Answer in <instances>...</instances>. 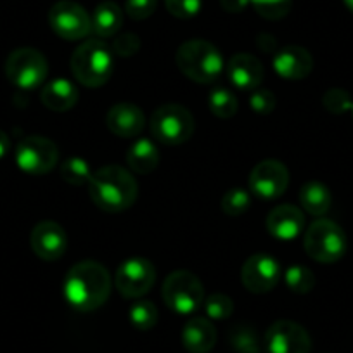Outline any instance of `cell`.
Here are the masks:
<instances>
[{
	"instance_id": "1",
	"label": "cell",
	"mask_w": 353,
	"mask_h": 353,
	"mask_svg": "<svg viewBox=\"0 0 353 353\" xmlns=\"http://www.w3.org/2000/svg\"><path fill=\"white\" fill-rule=\"evenodd\" d=\"M64 300L77 312H92L103 307L111 294V276L104 265L83 260L73 265L64 277Z\"/></svg>"
},
{
	"instance_id": "2",
	"label": "cell",
	"mask_w": 353,
	"mask_h": 353,
	"mask_svg": "<svg viewBox=\"0 0 353 353\" xmlns=\"http://www.w3.org/2000/svg\"><path fill=\"white\" fill-rule=\"evenodd\" d=\"M87 185L90 199L103 212H125L137 201V181L120 165H106L96 170Z\"/></svg>"
},
{
	"instance_id": "3",
	"label": "cell",
	"mask_w": 353,
	"mask_h": 353,
	"mask_svg": "<svg viewBox=\"0 0 353 353\" xmlns=\"http://www.w3.org/2000/svg\"><path fill=\"white\" fill-rule=\"evenodd\" d=\"M113 50L101 39L85 40L71 56V73L74 80L88 88H97L108 83L113 74Z\"/></svg>"
},
{
	"instance_id": "4",
	"label": "cell",
	"mask_w": 353,
	"mask_h": 353,
	"mask_svg": "<svg viewBox=\"0 0 353 353\" xmlns=\"http://www.w3.org/2000/svg\"><path fill=\"white\" fill-rule=\"evenodd\" d=\"M176 68L196 83H213L223 71L220 50L206 40L194 39L182 43L175 54Z\"/></svg>"
},
{
	"instance_id": "5",
	"label": "cell",
	"mask_w": 353,
	"mask_h": 353,
	"mask_svg": "<svg viewBox=\"0 0 353 353\" xmlns=\"http://www.w3.org/2000/svg\"><path fill=\"white\" fill-rule=\"evenodd\" d=\"M161 296L172 312L179 315H192L205 303V288L189 270H173L163 283Z\"/></svg>"
},
{
	"instance_id": "6",
	"label": "cell",
	"mask_w": 353,
	"mask_h": 353,
	"mask_svg": "<svg viewBox=\"0 0 353 353\" xmlns=\"http://www.w3.org/2000/svg\"><path fill=\"white\" fill-rule=\"evenodd\" d=\"M303 246L308 256L319 263H336L346 253V236L341 227L327 219H319L307 229Z\"/></svg>"
},
{
	"instance_id": "7",
	"label": "cell",
	"mask_w": 353,
	"mask_h": 353,
	"mask_svg": "<svg viewBox=\"0 0 353 353\" xmlns=\"http://www.w3.org/2000/svg\"><path fill=\"white\" fill-rule=\"evenodd\" d=\"M149 127L159 144L181 145L194 134V117L182 104H163L152 113Z\"/></svg>"
},
{
	"instance_id": "8",
	"label": "cell",
	"mask_w": 353,
	"mask_h": 353,
	"mask_svg": "<svg viewBox=\"0 0 353 353\" xmlns=\"http://www.w3.org/2000/svg\"><path fill=\"white\" fill-rule=\"evenodd\" d=\"M49 64L40 50L21 47L12 50L6 59V77L21 90H35L46 81Z\"/></svg>"
},
{
	"instance_id": "9",
	"label": "cell",
	"mask_w": 353,
	"mask_h": 353,
	"mask_svg": "<svg viewBox=\"0 0 353 353\" xmlns=\"http://www.w3.org/2000/svg\"><path fill=\"white\" fill-rule=\"evenodd\" d=\"M59 161V149L50 139L28 135L16 148V163L28 175H46Z\"/></svg>"
},
{
	"instance_id": "10",
	"label": "cell",
	"mask_w": 353,
	"mask_h": 353,
	"mask_svg": "<svg viewBox=\"0 0 353 353\" xmlns=\"http://www.w3.org/2000/svg\"><path fill=\"white\" fill-rule=\"evenodd\" d=\"M49 25L64 40H81L92 33V19L83 6L73 0H59L50 8Z\"/></svg>"
},
{
	"instance_id": "11",
	"label": "cell",
	"mask_w": 353,
	"mask_h": 353,
	"mask_svg": "<svg viewBox=\"0 0 353 353\" xmlns=\"http://www.w3.org/2000/svg\"><path fill=\"white\" fill-rule=\"evenodd\" d=\"M156 283L154 265L142 256L127 258L121 261L114 276V286L125 298H142Z\"/></svg>"
},
{
	"instance_id": "12",
	"label": "cell",
	"mask_w": 353,
	"mask_h": 353,
	"mask_svg": "<svg viewBox=\"0 0 353 353\" xmlns=\"http://www.w3.org/2000/svg\"><path fill=\"white\" fill-rule=\"evenodd\" d=\"M290 185V172L279 159H263L250 173V191L256 198L277 199Z\"/></svg>"
},
{
	"instance_id": "13",
	"label": "cell",
	"mask_w": 353,
	"mask_h": 353,
	"mask_svg": "<svg viewBox=\"0 0 353 353\" xmlns=\"http://www.w3.org/2000/svg\"><path fill=\"white\" fill-rule=\"evenodd\" d=\"M267 353H310L312 339L307 329L293 321H277L265 332Z\"/></svg>"
},
{
	"instance_id": "14",
	"label": "cell",
	"mask_w": 353,
	"mask_h": 353,
	"mask_svg": "<svg viewBox=\"0 0 353 353\" xmlns=\"http://www.w3.org/2000/svg\"><path fill=\"white\" fill-rule=\"evenodd\" d=\"M281 279V267L269 254H253L243 263L241 281L250 293H269Z\"/></svg>"
},
{
	"instance_id": "15",
	"label": "cell",
	"mask_w": 353,
	"mask_h": 353,
	"mask_svg": "<svg viewBox=\"0 0 353 353\" xmlns=\"http://www.w3.org/2000/svg\"><path fill=\"white\" fill-rule=\"evenodd\" d=\"M30 244L33 253L46 261H56L66 253V230L52 220H43L33 227L30 234Z\"/></svg>"
},
{
	"instance_id": "16",
	"label": "cell",
	"mask_w": 353,
	"mask_h": 353,
	"mask_svg": "<svg viewBox=\"0 0 353 353\" xmlns=\"http://www.w3.org/2000/svg\"><path fill=\"white\" fill-rule=\"evenodd\" d=\"M272 64L284 80H303L314 70V57L303 47L288 46L274 54Z\"/></svg>"
},
{
	"instance_id": "17",
	"label": "cell",
	"mask_w": 353,
	"mask_h": 353,
	"mask_svg": "<svg viewBox=\"0 0 353 353\" xmlns=\"http://www.w3.org/2000/svg\"><path fill=\"white\" fill-rule=\"evenodd\" d=\"M106 125L114 135L123 139L137 137L145 127V117L135 104L120 103L110 108L106 114Z\"/></svg>"
},
{
	"instance_id": "18",
	"label": "cell",
	"mask_w": 353,
	"mask_h": 353,
	"mask_svg": "<svg viewBox=\"0 0 353 353\" xmlns=\"http://www.w3.org/2000/svg\"><path fill=\"white\" fill-rule=\"evenodd\" d=\"M227 74L234 87L239 90H246V92L250 90L253 92L263 80V64L251 54L239 52L230 57L229 64H227Z\"/></svg>"
},
{
	"instance_id": "19",
	"label": "cell",
	"mask_w": 353,
	"mask_h": 353,
	"mask_svg": "<svg viewBox=\"0 0 353 353\" xmlns=\"http://www.w3.org/2000/svg\"><path fill=\"white\" fill-rule=\"evenodd\" d=\"M267 230L281 241L296 239L305 227V216L294 205H279L267 216Z\"/></svg>"
},
{
	"instance_id": "20",
	"label": "cell",
	"mask_w": 353,
	"mask_h": 353,
	"mask_svg": "<svg viewBox=\"0 0 353 353\" xmlns=\"http://www.w3.org/2000/svg\"><path fill=\"white\" fill-rule=\"evenodd\" d=\"M182 343L189 353H210L216 343V329L208 317H192L182 331Z\"/></svg>"
},
{
	"instance_id": "21",
	"label": "cell",
	"mask_w": 353,
	"mask_h": 353,
	"mask_svg": "<svg viewBox=\"0 0 353 353\" xmlns=\"http://www.w3.org/2000/svg\"><path fill=\"white\" fill-rule=\"evenodd\" d=\"M40 101L47 110L64 113L78 103V88L66 78H54L49 83L43 85Z\"/></svg>"
},
{
	"instance_id": "22",
	"label": "cell",
	"mask_w": 353,
	"mask_h": 353,
	"mask_svg": "<svg viewBox=\"0 0 353 353\" xmlns=\"http://www.w3.org/2000/svg\"><path fill=\"white\" fill-rule=\"evenodd\" d=\"M92 33L99 39H110L120 32L121 25H123V12L117 2H101L96 9H94L92 16Z\"/></svg>"
},
{
	"instance_id": "23",
	"label": "cell",
	"mask_w": 353,
	"mask_h": 353,
	"mask_svg": "<svg viewBox=\"0 0 353 353\" xmlns=\"http://www.w3.org/2000/svg\"><path fill=\"white\" fill-rule=\"evenodd\" d=\"M127 163L132 172L139 175H148L154 172L159 165V151L156 144L149 139H139L127 151Z\"/></svg>"
},
{
	"instance_id": "24",
	"label": "cell",
	"mask_w": 353,
	"mask_h": 353,
	"mask_svg": "<svg viewBox=\"0 0 353 353\" xmlns=\"http://www.w3.org/2000/svg\"><path fill=\"white\" fill-rule=\"evenodd\" d=\"M300 205L307 213L314 216H324L332 203L331 191L321 182H307L300 191Z\"/></svg>"
},
{
	"instance_id": "25",
	"label": "cell",
	"mask_w": 353,
	"mask_h": 353,
	"mask_svg": "<svg viewBox=\"0 0 353 353\" xmlns=\"http://www.w3.org/2000/svg\"><path fill=\"white\" fill-rule=\"evenodd\" d=\"M230 348L234 353H267L265 345H261L256 331L251 325L239 324L229 334Z\"/></svg>"
},
{
	"instance_id": "26",
	"label": "cell",
	"mask_w": 353,
	"mask_h": 353,
	"mask_svg": "<svg viewBox=\"0 0 353 353\" xmlns=\"http://www.w3.org/2000/svg\"><path fill=\"white\" fill-rule=\"evenodd\" d=\"M208 106L210 111L215 114L216 118H222V120H229L234 114L237 113V97L234 96L230 90L227 88L219 87L215 90H212L208 96Z\"/></svg>"
},
{
	"instance_id": "27",
	"label": "cell",
	"mask_w": 353,
	"mask_h": 353,
	"mask_svg": "<svg viewBox=\"0 0 353 353\" xmlns=\"http://www.w3.org/2000/svg\"><path fill=\"white\" fill-rule=\"evenodd\" d=\"M61 176L63 181L68 182L70 185H85L88 184L90 176H92V170H90V165L85 161L83 158H78V156H71L66 161L61 165Z\"/></svg>"
},
{
	"instance_id": "28",
	"label": "cell",
	"mask_w": 353,
	"mask_h": 353,
	"mask_svg": "<svg viewBox=\"0 0 353 353\" xmlns=\"http://www.w3.org/2000/svg\"><path fill=\"white\" fill-rule=\"evenodd\" d=\"M130 324L139 331H151L158 324V308L149 300H137L128 312Z\"/></svg>"
},
{
	"instance_id": "29",
	"label": "cell",
	"mask_w": 353,
	"mask_h": 353,
	"mask_svg": "<svg viewBox=\"0 0 353 353\" xmlns=\"http://www.w3.org/2000/svg\"><path fill=\"white\" fill-rule=\"evenodd\" d=\"M284 281L286 286L298 294H307L315 288L314 272L305 265H291L284 274Z\"/></svg>"
},
{
	"instance_id": "30",
	"label": "cell",
	"mask_w": 353,
	"mask_h": 353,
	"mask_svg": "<svg viewBox=\"0 0 353 353\" xmlns=\"http://www.w3.org/2000/svg\"><path fill=\"white\" fill-rule=\"evenodd\" d=\"M258 16L270 21H279L291 12L293 0H250Z\"/></svg>"
},
{
	"instance_id": "31",
	"label": "cell",
	"mask_w": 353,
	"mask_h": 353,
	"mask_svg": "<svg viewBox=\"0 0 353 353\" xmlns=\"http://www.w3.org/2000/svg\"><path fill=\"white\" fill-rule=\"evenodd\" d=\"M222 212L229 216H239L246 213L251 206V196L246 189L234 188L223 194Z\"/></svg>"
},
{
	"instance_id": "32",
	"label": "cell",
	"mask_w": 353,
	"mask_h": 353,
	"mask_svg": "<svg viewBox=\"0 0 353 353\" xmlns=\"http://www.w3.org/2000/svg\"><path fill=\"white\" fill-rule=\"evenodd\" d=\"M203 307H205L208 319H212V321H225V319H229L234 314L232 298L222 293L210 294L205 300V303H203Z\"/></svg>"
},
{
	"instance_id": "33",
	"label": "cell",
	"mask_w": 353,
	"mask_h": 353,
	"mask_svg": "<svg viewBox=\"0 0 353 353\" xmlns=\"http://www.w3.org/2000/svg\"><path fill=\"white\" fill-rule=\"evenodd\" d=\"M322 104L325 110L332 114H343L346 111H352V97L343 88H329L322 97Z\"/></svg>"
},
{
	"instance_id": "34",
	"label": "cell",
	"mask_w": 353,
	"mask_h": 353,
	"mask_svg": "<svg viewBox=\"0 0 353 353\" xmlns=\"http://www.w3.org/2000/svg\"><path fill=\"white\" fill-rule=\"evenodd\" d=\"M166 11L179 19H191L201 11V0H165Z\"/></svg>"
},
{
	"instance_id": "35",
	"label": "cell",
	"mask_w": 353,
	"mask_h": 353,
	"mask_svg": "<svg viewBox=\"0 0 353 353\" xmlns=\"http://www.w3.org/2000/svg\"><path fill=\"white\" fill-rule=\"evenodd\" d=\"M276 96L267 88H254L250 96V108L256 114H270L276 110Z\"/></svg>"
},
{
	"instance_id": "36",
	"label": "cell",
	"mask_w": 353,
	"mask_h": 353,
	"mask_svg": "<svg viewBox=\"0 0 353 353\" xmlns=\"http://www.w3.org/2000/svg\"><path fill=\"white\" fill-rule=\"evenodd\" d=\"M111 50L120 57H132L141 50V39L135 33H121L113 40Z\"/></svg>"
},
{
	"instance_id": "37",
	"label": "cell",
	"mask_w": 353,
	"mask_h": 353,
	"mask_svg": "<svg viewBox=\"0 0 353 353\" xmlns=\"http://www.w3.org/2000/svg\"><path fill=\"white\" fill-rule=\"evenodd\" d=\"M158 8V0H127L125 11L134 21H144L151 18Z\"/></svg>"
},
{
	"instance_id": "38",
	"label": "cell",
	"mask_w": 353,
	"mask_h": 353,
	"mask_svg": "<svg viewBox=\"0 0 353 353\" xmlns=\"http://www.w3.org/2000/svg\"><path fill=\"white\" fill-rule=\"evenodd\" d=\"M223 11L232 12V14H239L244 9L250 6V0H220Z\"/></svg>"
},
{
	"instance_id": "39",
	"label": "cell",
	"mask_w": 353,
	"mask_h": 353,
	"mask_svg": "<svg viewBox=\"0 0 353 353\" xmlns=\"http://www.w3.org/2000/svg\"><path fill=\"white\" fill-rule=\"evenodd\" d=\"M256 43H258V47H260L261 50H265V52H274V50H276V47H277L274 37L267 35V33H261V35H258Z\"/></svg>"
},
{
	"instance_id": "40",
	"label": "cell",
	"mask_w": 353,
	"mask_h": 353,
	"mask_svg": "<svg viewBox=\"0 0 353 353\" xmlns=\"http://www.w3.org/2000/svg\"><path fill=\"white\" fill-rule=\"evenodd\" d=\"M9 149H11V141H9V137H8V134H6V132L0 130V159L8 154Z\"/></svg>"
},
{
	"instance_id": "41",
	"label": "cell",
	"mask_w": 353,
	"mask_h": 353,
	"mask_svg": "<svg viewBox=\"0 0 353 353\" xmlns=\"http://www.w3.org/2000/svg\"><path fill=\"white\" fill-rule=\"evenodd\" d=\"M343 2H345V6H346V8H348L350 11L353 12V0H343Z\"/></svg>"
},
{
	"instance_id": "42",
	"label": "cell",
	"mask_w": 353,
	"mask_h": 353,
	"mask_svg": "<svg viewBox=\"0 0 353 353\" xmlns=\"http://www.w3.org/2000/svg\"><path fill=\"white\" fill-rule=\"evenodd\" d=\"M352 114H353V104H352Z\"/></svg>"
}]
</instances>
